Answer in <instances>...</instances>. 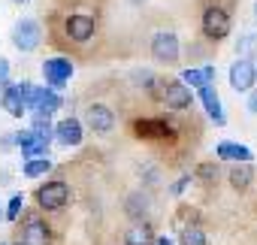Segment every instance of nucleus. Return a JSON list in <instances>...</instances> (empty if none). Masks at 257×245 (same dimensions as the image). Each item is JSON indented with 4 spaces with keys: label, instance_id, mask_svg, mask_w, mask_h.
Wrapping results in <instances>:
<instances>
[{
    "label": "nucleus",
    "instance_id": "26",
    "mask_svg": "<svg viewBox=\"0 0 257 245\" xmlns=\"http://www.w3.org/2000/svg\"><path fill=\"white\" fill-rule=\"evenodd\" d=\"M7 79H10V61L0 58V85H7Z\"/></svg>",
    "mask_w": 257,
    "mask_h": 245
},
{
    "label": "nucleus",
    "instance_id": "2",
    "mask_svg": "<svg viewBox=\"0 0 257 245\" xmlns=\"http://www.w3.org/2000/svg\"><path fill=\"white\" fill-rule=\"evenodd\" d=\"M37 200H40L43 209L55 212V209L67 206V200H70V188H67L64 182H46V185L37 191Z\"/></svg>",
    "mask_w": 257,
    "mask_h": 245
},
{
    "label": "nucleus",
    "instance_id": "20",
    "mask_svg": "<svg viewBox=\"0 0 257 245\" xmlns=\"http://www.w3.org/2000/svg\"><path fill=\"white\" fill-rule=\"evenodd\" d=\"M251 176H254L251 167H233V170H230V185H233L236 191H245V188L251 185Z\"/></svg>",
    "mask_w": 257,
    "mask_h": 245
},
{
    "label": "nucleus",
    "instance_id": "14",
    "mask_svg": "<svg viewBox=\"0 0 257 245\" xmlns=\"http://www.w3.org/2000/svg\"><path fill=\"white\" fill-rule=\"evenodd\" d=\"M200 97H203V106H206L209 118L215 121V125H224V109H221V97H218V91H215L212 85H206V88H200Z\"/></svg>",
    "mask_w": 257,
    "mask_h": 245
},
{
    "label": "nucleus",
    "instance_id": "9",
    "mask_svg": "<svg viewBox=\"0 0 257 245\" xmlns=\"http://www.w3.org/2000/svg\"><path fill=\"white\" fill-rule=\"evenodd\" d=\"M164 103L170 106V109H188L191 103H194V97H191V88H185L182 82H170L167 88H164Z\"/></svg>",
    "mask_w": 257,
    "mask_h": 245
},
{
    "label": "nucleus",
    "instance_id": "5",
    "mask_svg": "<svg viewBox=\"0 0 257 245\" xmlns=\"http://www.w3.org/2000/svg\"><path fill=\"white\" fill-rule=\"evenodd\" d=\"M254 82H257V70H254V64L248 58H242V61H236L230 67V85H233V91H239V94L251 91Z\"/></svg>",
    "mask_w": 257,
    "mask_h": 245
},
{
    "label": "nucleus",
    "instance_id": "25",
    "mask_svg": "<svg viewBox=\"0 0 257 245\" xmlns=\"http://www.w3.org/2000/svg\"><path fill=\"white\" fill-rule=\"evenodd\" d=\"M137 85H143V88H152V85H155V73H149V70L137 73Z\"/></svg>",
    "mask_w": 257,
    "mask_h": 245
},
{
    "label": "nucleus",
    "instance_id": "30",
    "mask_svg": "<svg viewBox=\"0 0 257 245\" xmlns=\"http://www.w3.org/2000/svg\"><path fill=\"white\" fill-rule=\"evenodd\" d=\"M13 4H31V0H13Z\"/></svg>",
    "mask_w": 257,
    "mask_h": 245
},
{
    "label": "nucleus",
    "instance_id": "23",
    "mask_svg": "<svg viewBox=\"0 0 257 245\" xmlns=\"http://www.w3.org/2000/svg\"><path fill=\"white\" fill-rule=\"evenodd\" d=\"M34 134H40L43 140H52V134H55V128H52V121L49 118H43V115H37V121H34V128H31Z\"/></svg>",
    "mask_w": 257,
    "mask_h": 245
},
{
    "label": "nucleus",
    "instance_id": "12",
    "mask_svg": "<svg viewBox=\"0 0 257 245\" xmlns=\"http://www.w3.org/2000/svg\"><path fill=\"white\" fill-rule=\"evenodd\" d=\"M34 109H37V115L49 118L52 112H58V109H61V97H58L55 91H49V88H37V97H34Z\"/></svg>",
    "mask_w": 257,
    "mask_h": 245
},
{
    "label": "nucleus",
    "instance_id": "3",
    "mask_svg": "<svg viewBox=\"0 0 257 245\" xmlns=\"http://www.w3.org/2000/svg\"><path fill=\"white\" fill-rule=\"evenodd\" d=\"M203 31H206V37H212V40H224V37L230 34V16H227L224 10H218V7H209V10L203 13Z\"/></svg>",
    "mask_w": 257,
    "mask_h": 245
},
{
    "label": "nucleus",
    "instance_id": "19",
    "mask_svg": "<svg viewBox=\"0 0 257 245\" xmlns=\"http://www.w3.org/2000/svg\"><path fill=\"white\" fill-rule=\"evenodd\" d=\"M137 134L140 137H173L170 125H164V121H137Z\"/></svg>",
    "mask_w": 257,
    "mask_h": 245
},
{
    "label": "nucleus",
    "instance_id": "11",
    "mask_svg": "<svg viewBox=\"0 0 257 245\" xmlns=\"http://www.w3.org/2000/svg\"><path fill=\"white\" fill-rule=\"evenodd\" d=\"M55 137H58L61 146H79L82 143V125L76 118H64L61 125L55 128Z\"/></svg>",
    "mask_w": 257,
    "mask_h": 245
},
{
    "label": "nucleus",
    "instance_id": "28",
    "mask_svg": "<svg viewBox=\"0 0 257 245\" xmlns=\"http://www.w3.org/2000/svg\"><path fill=\"white\" fill-rule=\"evenodd\" d=\"M248 109H251V112H257V91L248 97Z\"/></svg>",
    "mask_w": 257,
    "mask_h": 245
},
{
    "label": "nucleus",
    "instance_id": "7",
    "mask_svg": "<svg viewBox=\"0 0 257 245\" xmlns=\"http://www.w3.org/2000/svg\"><path fill=\"white\" fill-rule=\"evenodd\" d=\"M85 125H88L91 131H97V134H109V131L115 128V115H112V109L94 103V106H88V112H85Z\"/></svg>",
    "mask_w": 257,
    "mask_h": 245
},
{
    "label": "nucleus",
    "instance_id": "10",
    "mask_svg": "<svg viewBox=\"0 0 257 245\" xmlns=\"http://www.w3.org/2000/svg\"><path fill=\"white\" fill-rule=\"evenodd\" d=\"M16 140H19V149H22L25 158H37V155H46V152H49V140H43V137L34 134V131H25V134H19Z\"/></svg>",
    "mask_w": 257,
    "mask_h": 245
},
{
    "label": "nucleus",
    "instance_id": "22",
    "mask_svg": "<svg viewBox=\"0 0 257 245\" xmlns=\"http://www.w3.org/2000/svg\"><path fill=\"white\" fill-rule=\"evenodd\" d=\"M182 245H209V239L200 227H185L182 230Z\"/></svg>",
    "mask_w": 257,
    "mask_h": 245
},
{
    "label": "nucleus",
    "instance_id": "32",
    "mask_svg": "<svg viewBox=\"0 0 257 245\" xmlns=\"http://www.w3.org/2000/svg\"><path fill=\"white\" fill-rule=\"evenodd\" d=\"M0 218H4V212H0Z\"/></svg>",
    "mask_w": 257,
    "mask_h": 245
},
{
    "label": "nucleus",
    "instance_id": "24",
    "mask_svg": "<svg viewBox=\"0 0 257 245\" xmlns=\"http://www.w3.org/2000/svg\"><path fill=\"white\" fill-rule=\"evenodd\" d=\"M22 203H25V197H22V194H16V197L10 200V209H7V218H10V221H16V218H19V212H22Z\"/></svg>",
    "mask_w": 257,
    "mask_h": 245
},
{
    "label": "nucleus",
    "instance_id": "17",
    "mask_svg": "<svg viewBox=\"0 0 257 245\" xmlns=\"http://www.w3.org/2000/svg\"><path fill=\"white\" fill-rule=\"evenodd\" d=\"M22 245H49V230L43 221H31L25 230H22Z\"/></svg>",
    "mask_w": 257,
    "mask_h": 245
},
{
    "label": "nucleus",
    "instance_id": "15",
    "mask_svg": "<svg viewBox=\"0 0 257 245\" xmlns=\"http://www.w3.org/2000/svg\"><path fill=\"white\" fill-rule=\"evenodd\" d=\"M215 79V67H200V70H185L182 73V85L185 88H206Z\"/></svg>",
    "mask_w": 257,
    "mask_h": 245
},
{
    "label": "nucleus",
    "instance_id": "13",
    "mask_svg": "<svg viewBox=\"0 0 257 245\" xmlns=\"http://www.w3.org/2000/svg\"><path fill=\"white\" fill-rule=\"evenodd\" d=\"M215 152H218L221 161H239V164H248L254 158V152L248 146H242V143H221Z\"/></svg>",
    "mask_w": 257,
    "mask_h": 245
},
{
    "label": "nucleus",
    "instance_id": "6",
    "mask_svg": "<svg viewBox=\"0 0 257 245\" xmlns=\"http://www.w3.org/2000/svg\"><path fill=\"white\" fill-rule=\"evenodd\" d=\"M43 76H46V82H49L52 88H61V85L70 82V76H73V64H70L67 58H52V61L43 64Z\"/></svg>",
    "mask_w": 257,
    "mask_h": 245
},
{
    "label": "nucleus",
    "instance_id": "31",
    "mask_svg": "<svg viewBox=\"0 0 257 245\" xmlns=\"http://www.w3.org/2000/svg\"><path fill=\"white\" fill-rule=\"evenodd\" d=\"M254 16H257V4H254Z\"/></svg>",
    "mask_w": 257,
    "mask_h": 245
},
{
    "label": "nucleus",
    "instance_id": "29",
    "mask_svg": "<svg viewBox=\"0 0 257 245\" xmlns=\"http://www.w3.org/2000/svg\"><path fill=\"white\" fill-rule=\"evenodd\" d=\"M155 245H173V239H167V236H161V239H158Z\"/></svg>",
    "mask_w": 257,
    "mask_h": 245
},
{
    "label": "nucleus",
    "instance_id": "1",
    "mask_svg": "<svg viewBox=\"0 0 257 245\" xmlns=\"http://www.w3.org/2000/svg\"><path fill=\"white\" fill-rule=\"evenodd\" d=\"M40 37H43V31H40V25H37L34 19H22V22L13 28V43H16V49H22V52H34V49L40 46Z\"/></svg>",
    "mask_w": 257,
    "mask_h": 245
},
{
    "label": "nucleus",
    "instance_id": "21",
    "mask_svg": "<svg viewBox=\"0 0 257 245\" xmlns=\"http://www.w3.org/2000/svg\"><path fill=\"white\" fill-rule=\"evenodd\" d=\"M49 170H52V161H49V158H40V161H28V164H25V176H31V179L46 176Z\"/></svg>",
    "mask_w": 257,
    "mask_h": 245
},
{
    "label": "nucleus",
    "instance_id": "16",
    "mask_svg": "<svg viewBox=\"0 0 257 245\" xmlns=\"http://www.w3.org/2000/svg\"><path fill=\"white\" fill-rule=\"evenodd\" d=\"M124 245H155V230H152V224H146V221L134 224L131 230H127V236H124Z\"/></svg>",
    "mask_w": 257,
    "mask_h": 245
},
{
    "label": "nucleus",
    "instance_id": "4",
    "mask_svg": "<svg viewBox=\"0 0 257 245\" xmlns=\"http://www.w3.org/2000/svg\"><path fill=\"white\" fill-rule=\"evenodd\" d=\"M152 55H155L158 61H167V64L179 61V37H176L173 31L155 34V40H152Z\"/></svg>",
    "mask_w": 257,
    "mask_h": 245
},
{
    "label": "nucleus",
    "instance_id": "18",
    "mask_svg": "<svg viewBox=\"0 0 257 245\" xmlns=\"http://www.w3.org/2000/svg\"><path fill=\"white\" fill-rule=\"evenodd\" d=\"M4 109H7L13 118H22V115L28 112V106H25V100H22L19 88H7V94H4Z\"/></svg>",
    "mask_w": 257,
    "mask_h": 245
},
{
    "label": "nucleus",
    "instance_id": "27",
    "mask_svg": "<svg viewBox=\"0 0 257 245\" xmlns=\"http://www.w3.org/2000/svg\"><path fill=\"white\" fill-rule=\"evenodd\" d=\"M254 46H257V40H254V37H245V40H242V49H239V52H242V55H248V52H251Z\"/></svg>",
    "mask_w": 257,
    "mask_h": 245
},
{
    "label": "nucleus",
    "instance_id": "8",
    "mask_svg": "<svg viewBox=\"0 0 257 245\" xmlns=\"http://www.w3.org/2000/svg\"><path fill=\"white\" fill-rule=\"evenodd\" d=\"M64 28H67V37L76 40V43H88L94 37V31H97V25H94L91 16H70Z\"/></svg>",
    "mask_w": 257,
    "mask_h": 245
}]
</instances>
